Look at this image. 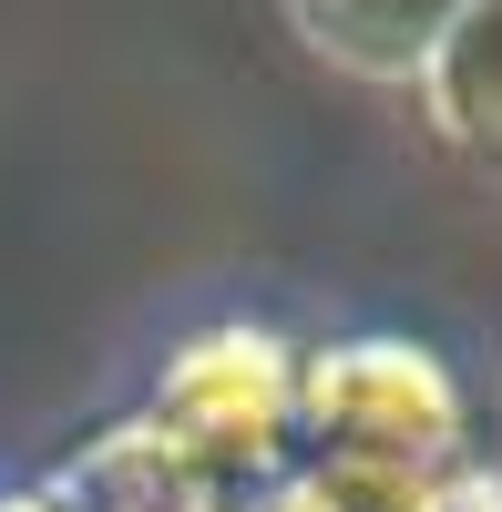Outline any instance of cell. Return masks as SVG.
<instances>
[{"mask_svg": "<svg viewBox=\"0 0 502 512\" xmlns=\"http://www.w3.org/2000/svg\"><path fill=\"white\" fill-rule=\"evenodd\" d=\"M0 512H82L72 492H0Z\"/></svg>", "mask_w": 502, "mask_h": 512, "instance_id": "6", "label": "cell"}, {"mask_svg": "<svg viewBox=\"0 0 502 512\" xmlns=\"http://www.w3.org/2000/svg\"><path fill=\"white\" fill-rule=\"evenodd\" d=\"M154 441L205 492L216 482H277L287 441H308V359L257 318L185 338L154 379Z\"/></svg>", "mask_w": 502, "mask_h": 512, "instance_id": "1", "label": "cell"}, {"mask_svg": "<svg viewBox=\"0 0 502 512\" xmlns=\"http://www.w3.org/2000/svg\"><path fill=\"white\" fill-rule=\"evenodd\" d=\"M421 512H502V482H492V472H441Z\"/></svg>", "mask_w": 502, "mask_h": 512, "instance_id": "5", "label": "cell"}, {"mask_svg": "<svg viewBox=\"0 0 502 512\" xmlns=\"http://www.w3.org/2000/svg\"><path fill=\"white\" fill-rule=\"evenodd\" d=\"M308 441L328 461H451L462 379L410 338H339L308 359Z\"/></svg>", "mask_w": 502, "mask_h": 512, "instance_id": "2", "label": "cell"}, {"mask_svg": "<svg viewBox=\"0 0 502 512\" xmlns=\"http://www.w3.org/2000/svg\"><path fill=\"white\" fill-rule=\"evenodd\" d=\"M421 113L472 175H502V0H472L451 21V41L421 72Z\"/></svg>", "mask_w": 502, "mask_h": 512, "instance_id": "4", "label": "cell"}, {"mask_svg": "<svg viewBox=\"0 0 502 512\" xmlns=\"http://www.w3.org/2000/svg\"><path fill=\"white\" fill-rule=\"evenodd\" d=\"M462 11H472V0H287V31H298L328 72L421 82Z\"/></svg>", "mask_w": 502, "mask_h": 512, "instance_id": "3", "label": "cell"}]
</instances>
